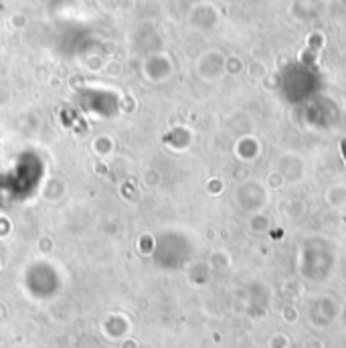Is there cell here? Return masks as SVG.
<instances>
[{
	"instance_id": "obj_1",
	"label": "cell",
	"mask_w": 346,
	"mask_h": 348,
	"mask_svg": "<svg viewBox=\"0 0 346 348\" xmlns=\"http://www.w3.org/2000/svg\"><path fill=\"white\" fill-rule=\"evenodd\" d=\"M342 154H344V160H346V142H342Z\"/></svg>"
}]
</instances>
